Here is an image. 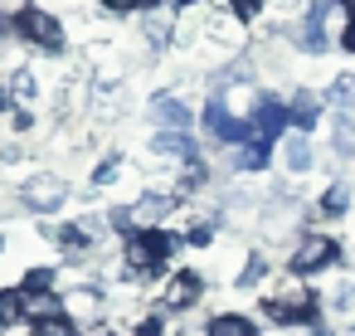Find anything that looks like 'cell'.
<instances>
[{"label":"cell","mask_w":355,"mask_h":336,"mask_svg":"<svg viewBox=\"0 0 355 336\" xmlns=\"http://www.w3.org/2000/svg\"><path fill=\"white\" fill-rule=\"evenodd\" d=\"M180 249H185V239L171 234V229H132V234L122 239V273L137 278V283L161 278L166 263H171Z\"/></svg>","instance_id":"1"},{"label":"cell","mask_w":355,"mask_h":336,"mask_svg":"<svg viewBox=\"0 0 355 336\" xmlns=\"http://www.w3.org/2000/svg\"><path fill=\"white\" fill-rule=\"evenodd\" d=\"M316 312H321V297L292 273L282 287H272V292H263V317L272 321V326H282V331H297V326H311L316 321Z\"/></svg>","instance_id":"2"},{"label":"cell","mask_w":355,"mask_h":336,"mask_svg":"<svg viewBox=\"0 0 355 336\" xmlns=\"http://www.w3.org/2000/svg\"><path fill=\"white\" fill-rule=\"evenodd\" d=\"M15 40L30 44V49H44V54H64L69 25H64V15H54V10H44V6L30 0V6L15 10Z\"/></svg>","instance_id":"3"},{"label":"cell","mask_w":355,"mask_h":336,"mask_svg":"<svg viewBox=\"0 0 355 336\" xmlns=\"http://www.w3.org/2000/svg\"><path fill=\"white\" fill-rule=\"evenodd\" d=\"M340 263V244L331 239V234H297L292 239V253H287V268L297 273V278H316V273H326V268H336Z\"/></svg>","instance_id":"4"},{"label":"cell","mask_w":355,"mask_h":336,"mask_svg":"<svg viewBox=\"0 0 355 336\" xmlns=\"http://www.w3.org/2000/svg\"><path fill=\"white\" fill-rule=\"evenodd\" d=\"M205 287H209L205 273H195V268H175V273L161 283V307H166V312H190V307L205 302Z\"/></svg>","instance_id":"5"},{"label":"cell","mask_w":355,"mask_h":336,"mask_svg":"<svg viewBox=\"0 0 355 336\" xmlns=\"http://www.w3.org/2000/svg\"><path fill=\"white\" fill-rule=\"evenodd\" d=\"M64 200H69V180H59V176H35V180L20 190V205L35 210V215H59Z\"/></svg>","instance_id":"6"},{"label":"cell","mask_w":355,"mask_h":336,"mask_svg":"<svg viewBox=\"0 0 355 336\" xmlns=\"http://www.w3.org/2000/svg\"><path fill=\"white\" fill-rule=\"evenodd\" d=\"M171 215H175V195L171 190H146V195L132 200V224L137 229H166Z\"/></svg>","instance_id":"7"},{"label":"cell","mask_w":355,"mask_h":336,"mask_svg":"<svg viewBox=\"0 0 355 336\" xmlns=\"http://www.w3.org/2000/svg\"><path fill=\"white\" fill-rule=\"evenodd\" d=\"M151 122H156V132H190L195 112H190V103L180 93H156L151 98Z\"/></svg>","instance_id":"8"},{"label":"cell","mask_w":355,"mask_h":336,"mask_svg":"<svg viewBox=\"0 0 355 336\" xmlns=\"http://www.w3.org/2000/svg\"><path fill=\"white\" fill-rule=\"evenodd\" d=\"M248 122H253V132H258V142H268V146H272V142H277V137H282V132L292 127V122H287V103H282L277 93H263Z\"/></svg>","instance_id":"9"},{"label":"cell","mask_w":355,"mask_h":336,"mask_svg":"<svg viewBox=\"0 0 355 336\" xmlns=\"http://www.w3.org/2000/svg\"><path fill=\"white\" fill-rule=\"evenodd\" d=\"M321 108H326V98H321L316 88H292V98H287V122L311 137V127L321 122Z\"/></svg>","instance_id":"10"},{"label":"cell","mask_w":355,"mask_h":336,"mask_svg":"<svg viewBox=\"0 0 355 336\" xmlns=\"http://www.w3.org/2000/svg\"><path fill=\"white\" fill-rule=\"evenodd\" d=\"M224 161H229V171H239V176H258V171H268V161H272V146L253 137V142L224 146Z\"/></svg>","instance_id":"11"},{"label":"cell","mask_w":355,"mask_h":336,"mask_svg":"<svg viewBox=\"0 0 355 336\" xmlns=\"http://www.w3.org/2000/svg\"><path fill=\"white\" fill-rule=\"evenodd\" d=\"M151 156H166V161H200V142L190 132H156L151 137Z\"/></svg>","instance_id":"12"},{"label":"cell","mask_w":355,"mask_h":336,"mask_svg":"<svg viewBox=\"0 0 355 336\" xmlns=\"http://www.w3.org/2000/svg\"><path fill=\"white\" fill-rule=\"evenodd\" d=\"M59 317H69L59 287H54V292H25V321H30V326H44V321H59Z\"/></svg>","instance_id":"13"},{"label":"cell","mask_w":355,"mask_h":336,"mask_svg":"<svg viewBox=\"0 0 355 336\" xmlns=\"http://www.w3.org/2000/svg\"><path fill=\"white\" fill-rule=\"evenodd\" d=\"M44 93H49V88H44V78L35 74V64H20V69L10 74V98H15V108H35Z\"/></svg>","instance_id":"14"},{"label":"cell","mask_w":355,"mask_h":336,"mask_svg":"<svg viewBox=\"0 0 355 336\" xmlns=\"http://www.w3.org/2000/svg\"><path fill=\"white\" fill-rule=\"evenodd\" d=\"M350 205H355L350 180H331V185L321 190V200H316V215H321V219H345V215H350Z\"/></svg>","instance_id":"15"},{"label":"cell","mask_w":355,"mask_h":336,"mask_svg":"<svg viewBox=\"0 0 355 336\" xmlns=\"http://www.w3.org/2000/svg\"><path fill=\"white\" fill-rule=\"evenodd\" d=\"M205 336H258V321L243 317V312H214Z\"/></svg>","instance_id":"16"},{"label":"cell","mask_w":355,"mask_h":336,"mask_svg":"<svg viewBox=\"0 0 355 336\" xmlns=\"http://www.w3.org/2000/svg\"><path fill=\"white\" fill-rule=\"evenodd\" d=\"M229 127H234V112H229V103H224V93H214L209 103H205V132L224 146V137H229Z\"/></svg>","instance_id":"17"},{"label":"cell","mask_w":355,"mask_h":336,"mask_svg":"<svg viewBox=\"0 0 355 336\" xmlns=\"http://www.w3.org/2000/svg\"><path fill=\"white\" fill-rule=\"evenodd\" d=\"M311 166H316V146H311V137H306V132L287 137V171H292V176H306Z\"/></svg>","instance_id":"18"},{"label":"cell","mask_w":355,"mask_h":336,"mask_svg":"<svg viewBox=\"0 0 355 336\" xmlns=\"http://www.w3.org/2000/svg\"><path fill=\"white\" fill-rule=\"evenodd\" d=\"M268 273H272V258H268L263 249H253V253H248V263L234 273V287H243V292H248V287H263V278H268Z\"/></svg>","instance_id":"19"},{"label":"cell","mask_w":355,"mask_h":336,"mask_svg":"<svg viewBox=\"0 0 355 336\" xmlns=\"http://www.w3.org/2000/svg\"><path fill=\"white\" fill-rule=\"evenodd\" d=\"M336 112H345V117H355V74H336L331 78V88L321 93Z\"/></svg>","instance_id":"20"},{"label":"cell","mask_w":355,"mask_h":336,"mask_svg":"<svg viewBox=\"0 0 355 336\" xmlns=\"http://www.w3.org/2000/svg\"><path fill=\"white\" fill-rule=\"evenodd\" d=\"M25 326V292L20 287H0V331Z\"/></svg>","instance_id":"21"},{"label":"cell","mask_w":355,"mask_h":336,"mask_svg":"<svg viewBox=\"0 0 355 336\" xmlns=\"http://www.w3.org/2000/svg\"><path fill=\"white\" fill-rule=\"evenodd\" d=\"M122 180H127V161H122L117 151L93 166V185H98V190H112V185H122Z\"/></svg>","instance_id":"22"},{"label":"cell","mask_w":355,"mask_h":336,"mask_svg":"<svg viewBox=\"0 0 355 336\" xmlns=\"http://www.w3.org/2000/svg\"><path fill=\"white\" fill-rule=\"evenodd\" d=\"M331 137H336V142H331V146H336V156H345V161H350V156H355V117L336 112V127H331Z\"/></svg>","instance_id":"23"},{"label":"cell","mask_w":355,"mask_h":336,"mask_svg":"<svg viewBox=\"0 0 355 336\" xmlns=\"http://www.w3.org/2000/svg\"><path fill=\"white\" fill-rule=\"evenodd\" d=\"M40 336H78V326L69 321V317H59V321H44V326H35Z\"/></svg>","instance_id":"24"},{"label":"cell","mask_w":355,"mask_h":336,"mask_svg":"<svg viewBox=\"0 0 355 336\" xmlns=\"http://www.w3.org/2000/svg\"><path fill=\"white\" fill-rule=\"evenodd\" d=\"M98 6H103L107 15H127V10H137V0H98Z\"/></svg>","instance_id":"25"},{"label":"cell","mask_w":355,"mask_h":336,"mask_svg":"<svg viewBox=\"0 0 355 336\" xmlns=\"http://www.w3.org/2000/svg\"><path fill=\"white\" fill-rule=\"evenodd\" d=\"M15 108V98H10V83H0V112H10Z\"/></svg>","instance_id":"26"},{"label":"cell","mask_w":355,"mask_h":336,"mask_svg":"<svg viewBox=\"0 0 355 336\" xmlns=\"http://www.w3.org/2000/svg\"><path fill=\"white\" fill-rule=\"evenodd\" d=\"M340 15H345V25H355V0H340Z\"/></svg>","instance_id":"27"},{"label":"cell","mask_w":355,"mask_h":336,"mask_svg":"<svg viewBox=\"0 0 355 336\" xmlns=\"http://www.w3.org/2000/svg\"><path fill=\"white\" fill-rule=\"evenodd\" d=\"M0 253H6V234H0Z\"/></svg>","instance_id":"28"}]
</instances>
